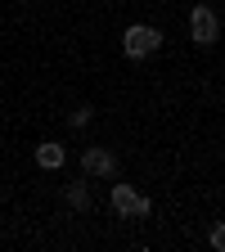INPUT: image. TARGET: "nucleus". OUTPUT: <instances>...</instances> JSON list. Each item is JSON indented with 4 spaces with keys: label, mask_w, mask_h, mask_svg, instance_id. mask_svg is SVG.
<instances>
[{
    "label": "nucleus",
    "mask_w": 225,
    "mask_h": 252,
    "mask_svg": "<svg viewBox=\"0 0 225 252\" xmlns=\"http://www.w3.org/2000/svg\"><path fill=\"white\" fill-rule=\"evenodd\" d=\"M207 243H212V248H221V252H225V225H221V220H216V225H212V234H207Z\"/></svg>",
    "instance_id": "nucleus-7"
},
{
    "label": "nucleus",
    "mask_w": 225,
    "mask_h": 252,
    "mask_svg": "<svg viewBox=\"0 0 225 252\" xmlns=\"http://www.w3.org/2000/svg\"><path fill=\"white\" fill-rule=\"evenodd\" d=\"M68 207H77V212H86V207H90L86 185H68Z\"/></svg>",
    "instance_id": "nucleus-6"
},
{
    "label": "nucleus",
    "mask_w": 225,
    "mask_h": 252,
    "mask_svg": "<svg viewBox=\"0 0 225 252\" xmlns=\"http://www.w3.org/2000/svg\"><path fill=\"white\" fill-rule=\"evenodd\" d=\"M36 167L59 171V167H63V144H41V149H36Z\"/></svg>",
    "instance_id": "nucleus-5"
},
{
    "label": "nucleus",
    "mask_w": 225,
    "mask_h": 252,
    "mask_svg": "<svg viewBox=\"0 0 225 252\" xmlns=\"http://www.w3.org/2000/svg\"><path fill=\"white\" fill-rule=\"evenodd\" d=\"M113 212L117 216H149V198L135 194L131 185H113Z\"/></svg>",
    "instance_id": "nucleus-2"
},
{
    "label": "nucleus",
    "mask_w": 225,
    "mask_h": 252,
    "mask_svg": "<svg viewBox=\"0 0 225 252\" xmlns=\"http://www.w3.org/2000/svg\"><path fill=\"white\" fill-rule=\"evenodd\" d=\"M158 45H162V32H158V27H149V23L126 27V36H122V50L131 54V59H144V54H153Z\"/></svg>",
    "instance_id": "nucleus-1"
},
{
    "label": "nucleus",
    "mask_w": 225,
    "mask_h": 252,
    "mask_svg": "<svg viewBox=\"0 0 225 252\" xmlns=\"http://www.w3.org/2000/svg\"><path fill=\"white\" fill-rule=\"evenodd\" d=\"M216 14H212V5H194V14H189V36H194L198 45H212L216 41Z\"/></svg>",
    "instance_id": "nucleus-3"
},
{
    "label": "nucleus",
    "mask_w": 225,
    "mask_h": 252,
    "mask_svg": "<svg viewBox=\"0 0 225 252\" xmlns=\"http://www.w3.org/2000/svg\"><path fill=\"white\" fill-rule=\"evenodd\" d=\"M81 171L86 176H113L117 171V153L113 149H99V144H95V149H81Z\"/></svg>",
    "instance_id": "nucleus-4"
}]
</instances>
